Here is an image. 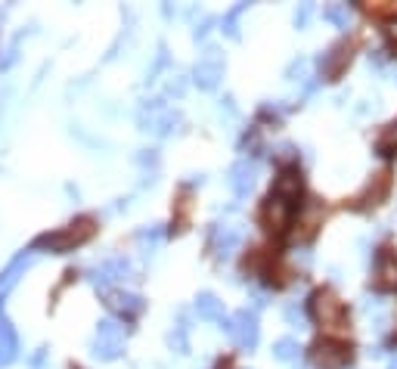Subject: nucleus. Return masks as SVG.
Wrapping results in <instances>:
<instances>
[{"label": "nucleus", "instance_id": "nucleus-1", "mask_svg": "<svg viewBox=\"0 0 397 369\" xmlns=\"http://www.w3.org/2000/svg\"><path fill=\"white\" fill-rule=\"evenodd\" d=\"M93 221L90 217H78L68 226H62V230H53V233H44V236H37L35 248H50L56 251V255H66V251H72L78 246H84L90 236H93Z\"/></svg>", "mask_w": 397, "mask_h": 369}, {"label": "nucleus", "instance_id": "nucleus-2", "mask_svg": "<svg viewBox=\"0 0 397 369\" xmlns=\"http://www.w3.org/2000/svg\"><path fill=\"white\" fill-rule=\"evenodd\" d=\"M310 313H314V320L323 323L326 329H345V308H341V301L329 292V289H323V292L314 295Z\"/></svg>", "mask_w": 397, "mask_h": 369}, {"label": "nucleus", "instance_id": "nucleus-3", "mask_svg": "<svg viewBox=\"0 0 397 369\" xmlns=\"http://www.w3.org/2000/svg\"><path fill=\"white\" fill-rule=\"evenodd\" d=\"M227 332L230 339L239 344V348H255L258 344V317H255V310H236L233 317L227 320Z\"/></svg>", "mask_w": 397, "mask_h": 369}, {"label": "nucleus", "instance_id": "nucleus-4", "mask_svg": "<svg viewBox=\"0 0 397 369\" xmlns=\"http://www.w3.org/2000/svg\"><path fill=\"white\" fill-rule=\"evenodd\" d=\"M221 78H224V59L214 47H208L205 56H202L196 62V68H193V81H196L202 90H214L217 84H221Z\"/></svg>", "mask_w": 397, "mask_h": 369}, {"label": "nucleus", "instance_id": "nucleus-5", "mask_svg": "<svg viewBox=\"0 0 397 369\" xmlns=\"http://www.w3.org/2000/svg\"><path fill=\"white\" fill-rule=\"evenodd\" d=\"M130 261L128 258H121V255H115V258H109V261H103L99 267H93V270L87 273V279L93 282V286H109V282H115V279H128L130 277Z\"/></svg>", "mask_w": 397, "mask_h": 369}, {"label": "nucleus", "instance_id": "nucleus-6", "mask_svg": "<svg viewBox=\"0 0 397 369\" xmlns=\"http://www.w3.org/2000/svg\"><path fill=\"white\" fill-rule=\"evenodd\" d=\"M310 360L317 369H341L348 363V348L338 341H317L310 351Z\"/></svg>", "mask_w": 397, "mask_h": 369}, {"label": "nucleus", "instance_id": "nucleus-7", "mask_svg": "<svg viewBox=\"0 0 397 369\" xmlns=\"http://www.w3.org/2000/svg\"><path fill=\"white\" fill-rule=\"evenodd\" d=\"M255 183H258V164L255 162L243 159L230 168V190L236 193L239 199H245V195L255 190Z\"/></svg>", "mask_w": 397, "mask_h": 369}, {"label": "nucleus", "instance_id": "nucleus-8", "mask_svg": "<svg viewBox=\"0 0 397 369\" xmlns=\"http://www.w3.org/2000/svg\"><path fill=\"white\" fill-rule=\"evenodd\" d=\"M264 221L274 233H283L292 221V202L283 199V195H270L267 208H264Z\"/></svg>", "mask_w": 397, "mask_h": 369}, {"label": "nucleus", "instance_id": "nucleus-9", "mask_svg": "<svg viewBox=\"0 0 397 369\" xmlns=\"http://www.w3.org/2000/svg\"><path fill=\"white\" fill-rule=\"evenodd\" d=\"M351 62V47L348 44H336L329 53H323L320 59V75L326 78V81H336V78L341 75V68Z\"/></svg>", "mask_w": 397, "mask_h": 369}, {"label": "nucleus", "instance_id": "nucleus-10", "mask_svg": "<svg viewBox=\"0 0 397 369\" xmlns=\"http://www.w3.org/2000/svg\"><path fill=\"white\" fill-rule=\"evenodd\" d=\"M243 239H245L243 226H230V224L217 226V233H214V251H217V258H233V255H236V248L243 246Z\"/></svg>", "mask_w": 397, "mask_h": 369}, {"label": "nucleus", "instance_id": "nucleus-11", "mask_svg": "<svg viewBox=\"0 0 397 369\" xmlns=\"http://www.w3.org/2000/svg\"><path fill=\"white\" fill-rule=\"evenodd\" d=\"M109 308L124 313V317H134V313L143 310V298L140 295H130V292H109Z\"/></svg>", "mask_w": 397, "mask_h": 369}, {"label": "nucleus", "instance_id": "nucleus-12", "mask_svg": "<svg viewBox=\"0 0 397 369\" xmlns=\"http://www.w3.org/2000/svg\"><path fill=\"white\" fill-rule=\"evenodd\" d=\"M196 313H199V320H224V301L214 292H199Z\"/></svg>", "mask_w": 397, "mask_h": 369}, {"label": "nucleus", "instance_id": "nucleus-13", "mask_svg": "<svg viewBox=\"0 0 397 369\" xmlns=\"http://www.w3.org/2000/svg\"><path fill=\"white\" fill-rule=\"evenodd\" d=\"M165 99H146L143 106H140V112H137V124H140V131H152L155 128V121H159V115L165 112Z\"/></svg>", "mask_w": 397, "mask_h": 369}, {"label": "nucleus", "instance_id": "nucleus-14", "mask_svg": "<svg viewBox=\"0 0 397 369\" xmlns=\"http://www.w3.org/2000/svg\"><path fill=\"white\" fill-rule=\"evenodd\" d=\"M298 193H301V177L295 174V171L286 168L283 174L276 177V183H274V195H283V199H295Z\"/></svg>", "mask_w": 397, "mask_h": 369}, {"label": "nucleus", "instance_id": "nucleus-15", "mask_svg": "<svg viewBox=\"0 0 397 369\" xmlns=\"http://www.w3.org/2000/svg\"><path fill=\"white\" fill-rule=\"evenodd\" d=\"M323 19L332 22L336 28H348V25L354 22V10H351L348 4H329V6L323 10Z\"/></svg>", "mask_w": 397, "mask_h": 369}, {"label": "nucleus", "instance_id": "nucleus-16", "mask_svg": "<svg viewBox=\"0 0 397 369\" xmlns=\"http://www.w3.org/2000/svg\"><path fill=\"white\" fill-rule=\"evenodd\" d=\"M97 341L124 344V326L118 323V320H99V326H97Z\"/></svg>", "mask_w": 397, "mask_h": 369}, {"label": "nucleus", "instance_id": "nucleus-17", "mask_svg": "<svg viewBox=\"0 0 397 369\" xmlns=\"http://www.w3.org/2000/svg\"><path fill=\"white\" fill-rule=\"evenodd\" d=\"M177 124H181V112H177V109H165V112L159 115V121H155L152 133H159V137H168V133L177 131Z\"/></svg>", "mask_w": 397, "mask_h": 369}, {"label": "nucleus", "instance_id": "nucleus-18", "mask_svg": "<svg viewBox=\"0 0 397 369\" xmlns=\"http://www.w3.org/2000/svg\"><path fill=\"white\" fill-rule=\"evenodd\" d=\"M301 354V344L295 339H276L274 341V357L276 360H295Z\"/></svg>", "mask_w": 397, "mask_h": 369}, {"label": "nucleus", "instance_id": "nucleus-19", "mask_svg": "<svg viewBox=\"0 0 397 369\" xmlns=\"http://www.w3.org/2000/svg\"><path fill=\"white\" fill-rule=\"evenodd\" d=\"M248 10V4H239V6H233V10L224 16V35H230V37H239V16H243Z\"/></svg>", "mask_w": 397, "mask_h": 369}, {"label": "nucleus", "instance_id": "nucleus-20", "mask_svg": "<svg viewBox=\"0 0 397 369\" xmlns=\"http://www.w3.org/2000/svg\"><path fill=\"white\" fill-rule=\"evenodd\" d=\"M376 149H379L382 155H394V152H397V124H388V128L382 131V137H379Z\"/></svg>", "mask_w": 397, "mask_h": 369}, {"label": "nucleus", "instance_id": "nucleus-21", "mask_svg": "<svg viewBox=\"0 0 397 369\" xmlns=\"http://www.w3.org/2000/svg\"><path fill=\"white\" fill-rule=\"evenodd\" d=\"M379 282L382 286H397V258H382L379 261Z\"/></svg>", "mask_w": 397, "mask_h": 369}, {"label": "nucleus", "instance_id": "nucleus-22", "mask_svg": "<svg viewBox=\"0 0 397 369\" xmlns=\"http://www.w3.org/2000/svg\"><path fill=\"white\" fill-rule=\"evenodd\" d=\"M124 344H109V341H93V354H97L99 360H115L121 354Z\"/></svg>", "mask_w": 397, "mask_h": 369}, {"label": "nucleus", "instance_id": "nucleus-23", "mask_svg": "<svg viewBox=\"0 0 397 369\" xmlns=\"http://www.w3.org/2000/svg\"><path fill=\"white\" fill-rule=\"evenodd\" d=\"M168 344L177 351V354H186V351H190V344H186V326H177L174 332L168 335Z\"/></svg>", "mask_w": 397, "mask_h": 369}, {"label": "nucleus", "instance_id": "nucleus-24", "mask_svg": "<svg viewBox=\"0 0 397 369\" xmlns=\"http://www.w3.org/2000/svg\"><path fill=\"white\" fill-rule=\"evenodd\" d=\"M137 242H140V246L155 248V246L161 242V226H149V230H140V233H137Z\"/></svg>", "mask_w": 397, "mask_h": 369}, {"label": "nucleus", "instance_id": "nucleus-25", "mask_svg": "<svg viewBox=\"0 0 397 369\" xmlns=\"http://www.w3.org/2000/svg\"><path fill=\"white\" fill-rule=\"evenodd\" d=\"M307 66H310V62H307L305 56H298L289 68H286V78H289V81H301V78L307 75Z\"/></svg>", "mask_w": 397, "mask_h": 369}, {"label": "nucleus", "instance_id": "nucleus-26", "mask_svg": "<svg viewBox=\"0 0 397 369\" xmlns=\"http://www.w3.org/2000/svg\"><path fill=\"white\" fill-rule=\"evenodd\" d=\"M310 19H314V4H301L295 10V28H307Z\"/></svg>", "mask_w": 397, "mask_h": 369}, {"label": "nucleus", "instance_id": "nucleus-27", "mask_svg": "<svg viewBox=\"0 0 397 369\" xmlns=\"http://www.w3.org/2000/svg\"><path fill=\"white\" fill-rule=\"evenodd\" d=\"M323 217V208L320 205H307V211H305V233H314V226H317V221Z\"/></svg>", "mask_w": 397, "mask_h": 369}, {"label": "nucleus", "instance_id": "nucleus-28", "mask_svg": "<svg viewBox=\"0 0 397 369\" xmlns=\"http://www.w3.org/2000/svg\"><path fill=\"white\" fill-rule=\"evenodd\" d=\"M165 62H168L165 44H159V53H155V62H152V68H149V78H146V81H155V78H159V72H161V68H165Z\"/></svg>", "mask_w": 397, "mask_h": 369}, {"label": "nucleus", "instance_id": "nucleus-29", "mask_svg": "<svg viewBox=\"0 0 397 369\" xmlns=\"http://www.w3.org/2000/svg\"><path fill=\"white\" fill-rule=\"evenodd\" d=\"M186 93V75H174L168 81V97H183Z\"/></svg>", "mask_w": 397, "mask_h": 369}, {"label": "nucleus", "instance_id": "nucleus-30", "mask_svg": "<svg viewBox=\"0 0 397 369\" xmlns=\"http://www.w3.org/2000/svg\"><path fill=\"white\" fill-rule=\"evenodd\" d=\"M212 25H214V19H212V16H205V19H202V25H196V31H193V37H196V41H202V37L212 31Z\"/></svg>", "mask_w": 397, "mask_h": 369}, {"label": "nucleus", "instance_id": "nucleus-31", "mask_svg": "<svg viewBox=\"0 0 397 369\" xmlns=\"http://www.w3.org/2000/svg\"><path fill=\"white\" fill-rule=\"evenodd\" d=\"M286 320H289V323H295V326H301V323H305V313H301V308L289 304V308H286Z\"/></svg>", "mask_w": 397, "mask_h": 369}, {"label": "nucleus", "instance_id": "nucleus-32", "mask_svg": "<svg viewBox=\"0 0 397 369\" xmlns=\"http://www.w3.org/2000/svg\"><path fill=\"white\" fill-rule=\"evenodd\" d=\"M385 37H388V44L397 50V19L394 22H388V28H385Z\"/></svg>", "mask_w": 397, "mask_h": 369}, {"label": "nucleus", "instance_id": "nucleus-33", "mask_svg": "<svg viewBox=\"0 0 397 369\" xmlns=\"http://www.w3.org/2000/svg\"><path fill=\"white\" fill-rule=\"evenodd\" d=\"M140 152H143V155H140V164H155V162H159L152 149H140Z\"/></svg>", "mask_w": 397, "mask_h": 369}, {"label": "nucleus", "instance_id": "nucleus-34", "mask_svg": "<svg viewBox=\"0 0 397 369\" xmlns=\"http://www.w3.org/2000/svg\"><path fill=\"white\" fill-rule=\"evenodd\" d=\"M292 155H295V149H292V146H279V152H276V159H279V162H289V159H292Z\"/></svg>", "mask_w": 397, "mask_h": 369}, {"label": "nucleus", "instance_id": "nucleus-35", "mask_svg": "<svg viewBox=\"0 0 397 369\" xmlns=\"http://www.w3.org/2000/svg\"><path fill=\"white\" fill-rule=\"evenodd\" d=\"M385 62V50H372L369 53V66H382Z\"/></svg>", "mask_w": 397, "mask_h": 369}, {"label": "nucleus", "instance_id": "nucleus-36", "mask_svg": "<svg viewBox=\"0 0 397 369\" xmlns=\"http://www.w3.org/2000/svg\"><path fill=\"white\" fill-rule=\"evenodd\" d=\"M388 369H397V357H391V360H388Z\"/></svg>", "mask_w": 397, "mask_h": 369}, {"label": "nucleus", "instance_id": "nucleus-37", "mask_svg": "<svg viewBox=\"0 0 397 369\" xmlns=\"http://www.w3.org/2000/svg\"><path fill=\"white\" fill-rule=\"evenodd\" d=\"M391 81H394V84H397V68H394V72H391Z\"/></svg>", "mask_w": 397, "mask_h": 369}]
</instances>
